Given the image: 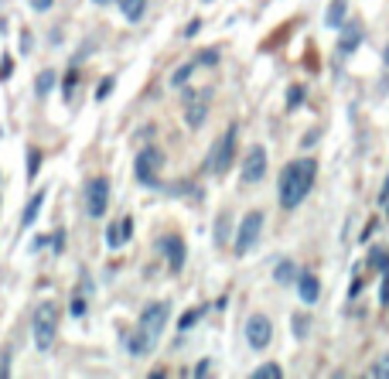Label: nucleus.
<instances>
[{
    "instance_id": "2f4dec72",
    "label": "nucleus",
    "mask_w": 389,
    "mask_h": 379,
    "mask_svg": "<svg viewBox=\"0 0 389 379\" xmlns=\"http://www.w3.org/2000/svg\"><path fill=\"white\" fill-rule=\"evenodd\" d=\"M379 297H383V304H389V270H386V281H383V290H379Z\"/></svg>"
},
{
    "instance_id": "7ed1b4c3",
    "label": "nucleus",
    "mask_w": 389,
    "mask_h": 379,
    "mask_svg": "<svg viewBox=\"0 0 389 379\" xmlns=\"http://www.w3.org/2000/svg\"><path fill=\"white\" fill-rule=\"evenodd\" d=\"M31 335H34V345L41 348V352H48V348L55 345V335H59V308L55 304H38L31 315Z\"/></svg>"
},
{
    "instance_id": "aec40b11",
    "label": "nucleus",
    "mask_w": 389,
    "mask_h": 379,
    "mask_svg": "<svg viewBox=\"0 0 389 379\" xmlns=\"http://www.w3.org/2000/svg\"><path fill=\"white\" fill-rule=\"evenodd\" d=\"M205 113H208V106H205V99H201L198 106H188V117H185V124L198 130V126L205 124Z\"/></svg>"
},
{
    "instance_id": "f3484780",
    "label": "nucleus",
    "mask_w": 389,
    "mask_h": 379,
    "mask_svg": "<svg viewBox=\"0 0 389 379\" xmlns=\"http://www.w3.org/2000/svg\"><path fill=\"white\" fill-rule=\"evenodd\" d=\"M116 7L123 10L127 21H140L147 14V0H116Z\"/></svg>"
},
{
    "instance_id": "cd10ccee",
    "label": "nucleus",
    "mask_w": 389,
    "mask_h": 379,
    "mask_svg": "<svg viewBox=\"0 0 389 379\" xmlns=\"http://www.w3.org/2000/svg\"><path fill=\"white\" fill-rule=\"evenodd\" d=\"M293 332H297V339H304V332H307V318H293Z\"/></svg>"
},
{
    "instance_id": "c85d7f7f",
    "label": "nucleus",
    "mask_w": 389,
    "mask_h": 379,
    "mask_svg": "<svg viewBox=\"0 0 389 379\" xmlns=\"http://www.w3.org/2000/svg\"><path fill=\"white\" fill-rule=\"evenodd\" d=\"M109 89H113V79H102V82H99V89H96V99H106Z\"/></svg>"
},
{
    "instance_id": "393cba45",
    "label": "nucleus",
    "mask_w": 389,
    "mask_h": 379,
    "mask_svg": "<svg viewBox=\"0 0 389 379\" xmlns=\"http://www.w3.org/2000/svg\"><path fill=\"white\" fill-rule=\"evenodd\" d=\"M198 318H201V308H194V311H188V315L181 318V332H188V328H192V325L198 321Z\"/></svg>"
},
{
    "instance_id": "6e6552de",
    "label": "nucleus",
    "mask_w": 389,
    "mask_h": 379,
    "mask_svg": "<svg viewBox=\"0 0 389 379\" xmlns=\"http://www.w3.org/2000/svg\"><path fill=\"white\" fill-rule=\"evenodd\" d=\"M246 342H250V348H266L273 342V321L266 315H250V321H246Z\"/></svg>"
},
{
    "instance_id": "9d476101",
    "label": "nucleus",
    "mask_w": 389,
    "mask_h": 379,
    "mask_svg": "<svg viewBox=\"0 0 389 379\" xmlns=\"http://www.w3.org/2000/svg\"><path fill=\"white\" fill-rule=\"evenodd\" d=\"M161 250H164V256H167V267L178 274V270L185 267V239H181V236H164Z\"/></svg>"
},
{
    "instance_id": "4c0bfd02",
    "label": "nucleus",
    "mask_w": 389,
    "mask_h": 379,
    "mask_svg": "<svg viewBox=\"0 0 389 379\" xmlns=\"http://www.w3.org/2000/svg\"><path fill=\"white\" fill-rule=\"evenodd\" d=\"M96 3H106V0H96Z\"/></svg>"
},
{
    "instance_id": "a211bd4d",
    "label": "nucleus",
    "mask_w": 389,
    "mask_h": 379,
    "mask_svg": "<svg viewBox=\"0 0 389 379\" xmlns=\"http://www.w3.org/2000/svg\"><path fill=\"white\" fill-rule=\"evenodd\" d=\"M194 68H198V59H192L188 65H181V68L171 75V86H174V89H181V86H185V82H188V79L194 75Z\"/></svg>"
},
{
    "instance_id": "39448f33",
    "label": "nucleus",
    "mask_w": 389,
    "mask_h": 379,
    "mask_svg": "<svg viewBox=\"0 0 389 379\" xmlns=\"http://www.w3.org/2000/svg\"><path fill=\"white\" fill-rule=\"evenodd\" d=\"M161 168H164L161 147H144V151L137 154V161H133V174H137V181H144V185H158Z\"/></svg>"
},
{
    "instance_id": "5701e85b",
    "label": "nucleus",
    "mask_w": 389,
    "mask_h": 379,
    "mask_svg": "<svg viewBox=\"0 0 389 379\" xmlns=\"http://www.w3.org/2000/svg\"><path fill=\"white\" fill-rule=\"evenodd\" d=\"M215 225H219V229H215V243L222 246V243H226V236H229V212H222V216H219V222H215Z\"/></svg>"
},
{
    "instance_id": "c756f323",
    "label": "nucleus",
    "mask_w": 389,
    "mask_h": 379,
    "mask_svg": "<svg viewBox=\"0 0 389 379\" xmlns=\"http://www.w3.org/2000/svg\"><path fill=\"white\" fill-rule=\"evenodd\" d=\"M28 3H31L34 10H41V14H45V10H52V7H55V0H28Z\"/></svg>"
},
{
    "instance_id": "f257e3e1",
    "label": "nucleus",
    "mask_w": 389,
    "mask_h": 379,
    "mask_svg": "<svg viewBox=\"0 0 389 379\" xmlns=\"http://www.w3.org/2000/svg\"><path fill=\"white\" fill-rule=\"evenodd\" d=\"M314 178H318V164L311 158L291 161L284 171H280V181H277V195H280V205L284 209H297L311 188H314Z\"/></svg>"
},
{
    "instance_id": "423d86ee",
    "label": "nucleus",
    "mask_w": 389,
    "mask_h": 379,
    "mask_svg": "<svg viewBox=\"0 0 389 379\" xmlns=\"http://www.w3.org/2000/svg\"><path fill=\"white\" fill-rule=\"evenodd\" d=\"M82 202H86V212L93 219L106 216V209H109V181L106 178H89L86 191H82Z\"/></svg>"
},
{
    "instance_id": "1a4fd4ad",
    "label": "nucleus",
    "mask_w": 389,
    "mask_h": 379,
    "mask_svg": "<svg viewBox=\"0 0 389 379\" xmlns=\"http://www.w3.org/2000/svg\"><path fill=\"white\" fill-rule=\"evenodd\" d=\"M263 174H266V147L253 144L246 161H243V181L246 185H257V181H263Z\"/></svg>"
},
{
    "instance_id": "0eeeda50",
    "label": "nucleus",
    "mask_w": 389,
    "mask_h": 379,
    "mask_svg": "<svg viewBox=\"0 0 389 379\" xmlns=\"http://www.w3.org/2000/svg\"><path fill=\"white\" fill-rule=\"evenodd\" d=\"M259 229H263V212H246L239 222V236H236V256H246L257 246Z\"/></svg>"
},
{
    "instance_id": "7c9ffc66",
    "label": "nucleus",
    "mask_w": 389,
    "mask_h": 379,
    "mask_svg": "<svg viewBox=\"0 0 389 379\" xmlns=\"http://www.w3.org/2000/svg\"><path fill=\"white\" fill-rule=\"evenodd\" d=\"M300 96H304V89H300V86H291V96H287V103H291V106H297V103H300Z\"/></svg>"
},
{
    "instance_id": "f704fd0d",
    "label": "nucleus",
    "mask_w": 389,
    "mask_h": 379,
    "mask_svg": "<svg viewBox=\"0 0 389 379\" xmlns=\"http://www.w3.org/2000/svg\"><path fill=\"white\" fill-rule=\"evenodd\" d=\"M82 311H86V304H82V301L75 297V301H72V315H82Z\"/></svg>"
},
{
    "instance_id": "b1692460",
    "label": "nucleus",
    "mask_w": 389,
    "mask_h": 379,
    "mask_svg": "<svg viewBox=\"0 0 389 379\" xmlns=\"http://www.w3.org/2000/svg\"><path fill=\"white\" fill-rule=\"evenodd\" d=\"M369 376H376V379H389V355H383L372 369H369Z\"/></svg>"
},
{
    "instance_id": "f8f14e48",
    "label": "nucleus",
    "mask_w": 389,
    "mask_h": 379,
    "mask_svg": "<svg viewBox=\"0 0 389 379\" xmlns=\"http://www.w3.org/2000/svg\"><path fill=\"white\" fill-rule=\"evenodd\" d=\"M358 45H362V24H358V21H349V24H342V34H338V52L352 55Z\"/></svg>"
},
{
    "instance_id": "72a5a7b5",
    "label": "nucleus",
    "mask_w": 389,
    "mask_h": 379,
    "mask_svg": "<svg viewBox=\"0 0 389 379\" xmlns=\"http://www.w3.org/2000/svg\"><path fill=\"white\" fill-rule=\"evenodd\" d=\"M10 68H14L10 59H3V65H0V79H7V75H10Z\"/></svg>"
},
{
    "instance_id": "e433bc0d",
    "label": "nucleus",
    "mask_w": 389,
    "mask_h": 379,
    "mask_svg": "<svg viewBox=\"0 0 389 379\" xmlns=\"http://www.w3.org/2000/svg\"><path fill=\"white\" fill-rule=\"evenodd\" d=\"M383 62L389 65V41H386V48H383Z\"/></svg>"
},
{
    "instance_id": "f03ea898",
    "label": "nucleus",
    "mask_w": 389,
    "mask_h": 379,
    "mask_svg": "<svg viewBox=\"0 0 389 379\" xmlns=\"http://www.w3.org/2000/svg\"><path fill=\"white\" fill-rule=\"evenodd\" d=\"M167 318H171V304L164 301H154L140 311V321H137V332L130 339V352L133 355H151L158 342H161L164 328H167Z\"/></svg>"
},
{
    "instance_id": "dca6fc26",
    "label": "nucleus",
    "mask_w": 389,
    "mask_h": 379,
    "mask_svg": "<svg viewBox=\"0 0 389 379\" xmlns=\"http://www.w3.org/2000/svg\"><path fill=\"white\" fill-rule=\"evenodd\" d=\"M273 281L280 287H287L297 281V267H293V260H280L277 267H273Z\"/></svg>"
},
{
    "instance_id": "9b49d317",
    "label": "nucleus",
    "mask_w": 389,
    "mask_h": 379,
    "mask_svg": "<svg viewBox=\"0 0 389 379\" xmlns=\"http://www.w3.org/2000/svg\"><path fill=\"white\" fill-rule=\"evenodd\" d=\"M297 294H300L304 304H318V297H321V281H318L314 274H297Z\"/></svg>"
},
{
    "instance_id": "ddd939ff",
    "label": "nucleus",
    "mask_w": 389,
    "mask_h": 379,
    "mask_svg": "<svg viewBox=\"0 0 389 379\" xmlns=\"http://www.w3.org/2000/svg\"><path fill=\"white\" fill-rule=\"evenodd\" d=\"M345 14H349V0H331L328 10H324V24L328 28H342L345 24Z\"/></svg>"
},
{
    "instance_id": "6ab92c4d",
    "label": "nucleus",
    "mask_w": 389,
    "mask_h": 379,
    "mask_svg": "<svg viewBox=\"0 0 389 379\" xmlns=\"http://www.w3.org/2000/svg\"><path fill=\"white\" fill-rule=\"evenodd\" d=\"M55 82H59V75H55V72H41V75H38V82H34V93L48 96L52 89H55Z\"/></svg>"
},
{
    "instance_id": "2eb2a0df",
    "label": "nucleus",
    "mask_w": 389,
    "mask_h": 379,
    "mask_svg": "<svg viewBox=\"0 0 389 379\" xmlns=\"http://www.w3.org/2000/svg\"><path fill=\"white\" fill-rule=\"evenodd\" d=\"M130 232H133V222L123 219L120 225H109V229H106V243H109V246H120V243L130 239Z\"/></svg>"
},
{
    "instance_id": "bb28decb",
    "label": "nucleus",
    "mask_w": 389,
    "mask_h": 379,
    "mask_svg": "<svg viewBox=\"0 0 389 379\" xmlns=\"http://www.w3.org/2000/svg\"><path fill=\"white\" fill-rule=\"evenodd\" d=\"M38 164H41V154L34 151V154H28V178H34L38 174Z\"/></svg>"
},
{
    "instance_id": "4be33fe9",
    "label": "nucleus",
    "mask_w": 389,
    "mask_h": 379,
    "mask_svg": "<svg viewBox=\"0 0 389 379\" xmlns=\"http://www.w3.org/2000/svg\"><path fill=\"white\" fill-rule=\"evenodd\" d=\"M369 263H372L376 270H389V253H386V250H372Z\"/></svg>"
},
{
    "instance_id": "a878e982",
    "label": "nucleus",
    "mask_w": 389,
    "mask_h": 379,
    "mask_svg": "<svg viewBox=\"0 0 389 379\" xmlns=\"http://www.w3.org/2000/svg\"><path fill=\"white\" fill-rule=\"evenodd\" d=\"M215 62H219V52H215V48H208V52L198 55V65H215Z\"/></svg>"
},
{
    "instance_id": "473e14b6",
    "label": "nucleus",
    "mask_w": 389,
    "mask_h": 379,
    "mask_svg": "<svg viewBox=\"0 0 389 379\" xmlns=\"http://www.w3.org/2000/svg\"><path fill=\"white\" fill-rule=\"evenodd\" d=\"M198 28H201V21H192V24L185 28V38H194V34H198Z\"/></svg>"
},
{
    "instance_id": "412c9836",
    "label": "nucleus",
    "mask_w": 389,
    "mask_h": 379,
    "mask_svg": "<svg viewBox=\"0 0 389 379\" xmlns=\"http://www.w3.org/2000/svg\"><path fill=\"white\" fill-rule=\"evenodd\" d=\"M280 376H284V369L277 362H266V366H257L253 369V379H280Z\"/></svg>"
},
{
    "instance_id": "c9c22d12",
    "label": "nucleus",
    "mask_w": 389,
    "mask_h": 379,
    "mask_svg": "<svg viewBox=\"0 0 389 379\" xmlns=\"http://www.w3.org/2000/svg\"><path fill=\"white\" fill-rule=\"evenodd\" d=\"M389 198V178H386V185H383V191H379V202H386Z\"/></svg>"
},
{
    "instance_id": "4468645a",
    "label": "nucleus",
    "mask_w": 389,
    "mask_h": 379,
    "mask_svg": "<svg viewBox=\"0 0 389 379\" xmlns=\"http://www.w3.org/2000/svg\"><path fill=\"white\" fill-rule=\"evenodd\" d=\"M45 198H48L45 191H34L31 202H28V205H24V212H21V225H28V229H31L34 219H38V212H41V205H45Z\"/></svg>"
},
{
    "instance_id": "20e7f679",
    "label": "nucleus",
    "mask_w": 389,
    "mask_h": 379,
    "mask_svg": "<svg viewBox=\"0 0 389 379\" xmlns=\"http://www.w3.org/2000/svg\"><path fill=\"white\" fill-rule=\"evenodd\" d=\"M236 137H239V130L229 126L226 133L215 140L212 158H208V171H212V174H226L229 168H232V158H236Z\"/></svg>"
}]
</instances>
